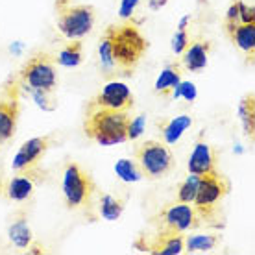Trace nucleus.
Instances as JSON below:
<instances>
[{"mask_svg":"<svg viewBox=\"0 0 255 255\" xmlns=\"http://www.w3.org/2000/svg\"><path fill=\"white\" fill-rule=\"evenodd\" d=\"M230 192V181L220 170L200 176L192 207L196 211L200 226L220 228L222 226V200Z\"/></svg>","mask_w":255,"mask_h":255,"instance_id":"1","label":"nucleus"},{"mask_svg":"<svg viewBox=\"0 0 255 255\" xmlns=\"http://www.w3.org/2000/svg\"><path fill=\"white\" fill-rule=\"evenodd\" d=\"M115 63L121 70V74H131L133 69L139 65L144 52L148 50L146 37L139 32L137 24L131 20H126L122 24H111L106 28Z\"/></svg>","mask_w":255,"mask_h":255,"instance_id":"2","label":"nucleus"},{"mask_svg":"<svg viewBox=\"0 0 255 255\" xmlns=\"http://www.w3.org/2000/svg\"><path fill=\"white\" fill-rule=\"evenodd\" d=\"M128 111H111L102 108H87L83 131L91 140L102 146L121 144L128 140Z\"/></svg>","mask_w":255,"mask_h":255,"instance_id":"3","label":"nucleus"},{"mask_svg":"<svg viewBox=\"0 0 255 255\" xmlns=\"http://www.w3.org/2000/svg\"><path fill=\"white\" fill-rule=\"evenodd\" d=\"M135 163L139 165L142 178L155 181L163 179L176 168V161L170 148L163 140H142L133 150Z\"/></svg>","mask_w":255,"mask_h":255,"instance_id":"4","label":"nucleus"},{"mask_svg":"<svg viewBox=\"0 0 255 255\" xmlns=\"http://www.w3.org/2000/svg\"><path fill=\"white\" fill-rule=\"evenodd\" d=\"M96 192L95 179L87 170L74 161H67L63 166V198L70 211H89Z\"/></svg>","mask_w":255,"mask_h":255,"instance_id":"5","label":"nucleus"},{"mask_svg":"<svg viewBox=\"0 0 255 255\" xmlns=\"http://www.w3.org/2000/svg\"><path fill=\"white\" fill-rule=\"evenodd\" d=\"M58 28L67 39H82L93 32L96 9L89 4H70V0H56Z\"/></svg>","mask_w":255,"mask_h":255,"instance_id":"6","label":"nucleus"},{"mask_svg":"<svg viewBox=\"0 0 255 255\" xmlns=\"http://www.w3.org/2000/svg\"><path fill=\"white\" fill-rule=\"evenodd\" d=\"M19 82L30 91H48L54 93L58 85V63L48 52H35L19 72Z\"/></svg>","mask_w":255,"mask_h":255,"instance_id":"7","label":"nucleus"},{"mask_svg":"<svg viewBox=\"0 0 255 255\" xmlns=\"http://www.w3.org/2000/svg\"><path fill=\"white\" fill-rule=\"evenodd\" d=\"M54 137L52 135H43V137H33L26 140L20 146L17 155L13 157L11 168L15 174H22L32 178L35 183L45 181V172L41 170V161L45 157V153L50 150Z\"/></svg>","mask_w":255,"mask_h":255,"instance_id":"8","label":"nucleus"},{"mask_svg":"<svg viewBox=\"0 0 255 255\" xmlns=\"http://www.w3.org/2000/svg\"><path fill=\"white\" fill-rule=\"evenodd\" d=\"M150 222L157 233H185L189 230L200 228V220H198L192 204L178 202V200L163 205Z\"/></svg>","mask_w":255,"mask_h":255,"instance_id":"9","label":"nucleus"},{"mask_svg":"<svg viewBox=\"0 0 255 255\" xmlns=\"http://www.w3.org/2000/svg\"><path fill=\"white\" fill-rule=\"evenodd\" d=\"M20 82L19 78H9L0 91V146L15 137L20 117Z\"/></svg>","mask_w":255,"mask_h":255,"instance_id":"10","label":"nucleus"},{"mask_svg":"<svg viewBox=\"0 0 255 255\" xmlns=\"http://www.w3.org/2000/svg\"><path fill=\"white\" fill-rule=\"evenodd\" d=\"M87 108H102L111 111H128L133 108V95L126 83L109 82L89 102Z\"/></svg>","mask_w":255,"mask_h":255,"instance_id":"11","label":"nucleus"},{"mask_svg":"<svg viewBox=\"0 0 255 255\" xmlns=\"http://www.w3.org/2000/svg\"><path fill=\"white\" fill-rule=\"evenodd\" d=\"M189 174H196V176H204L207 172L218 170V152L215 146H211L209 142L202 139V135L198 137L194 150H192L189 163H187Z\"/></svg>","mask_w":255,"mask_h":255,"instance_id":"12","label":"nucleus"},{"mask_svg":"<svg viewBox=\"0 0 255 255\" xmlns=\"http://www.w3.org/2000/svg\"><path fill=\"white\" fill-rule=\"evenodd\" d=\"M144 244H135L140 252H150L155 255H178L185 250V235L183 233H157L153 239L140 237Z\"/></svg>","mask_w":255,"mask_h":255,"instance_id":"13","label":"nucleus"},{"mask_svg":"<svg viewBox=\"0 0 255 255\" xmlns=\"http://www.w3.org/2000/svg\"><path fill=\"white\" fill-rule=\"evenodd\" d=\"M213 50V43L204 37H196L189 41L185 50L181 52V67L189 72H200L209 63V54Z\"/></svg>","mask_w":255,"mask_h":255,"instance_id":"14","label":"nucleus"},{"mask_svg":"<svg viewBox=\"0 0 255 255\" xmlns=\"http://www.w3.org/2000/svg\"><path fill=\"white\" fill-rule=\"evenodd\" d=\"M35 181L28 176L15 174L11 178L0 179V196L9 200V202H26L33 196L35 191Z\"/></svg>","mask_w":255,"mask_h":255,"instance_id":"15","label":"nucleus"},{"mask_svg":"<svg viewBox=\"0 0 255 255\" xmlns=\"http://www.w3.org/2000/svg\"><path fill=\"white\" fill-rule=\"evenodd\" d=\"M226 33L230 35L231 43L246 54L250 63H254L255 56V22L243 24V22H224Z\"/></svg>","mask_w":255,"mask_h":255,"instance_id":"16","label":"nucleus"},{"mask_svg":"<svg viewBox=\"0 0 255 255\" xmlns=\"http://www.w3.org/2000/svg\"><path fill=\"white\" fill-rule=\"evenodd\" d=\"M192 126V119L189 115H179V117H168V119H159L157 128H159V135L163 142L166 144H174L176 140L183 135L187 128Z\"/></svg>","mask_w":255,"mask_h":255,"instance_id":"17","label":"nucleus"},{"mask_svg":"<svg viewBox=\"0 0 255 255\" xmlns=\"http://www.w3.org/2000/svg\"><path fill=\"white\" fill-rule=\"evenodd\" d=\"M7 233H9V241L19 248H28V244L32 243V230H30L28 215L24 209L17 211L11 217Z\"/></svg>","mask_w":255,"mask_h":255,"instance_id":"18","label":"nucleus"},{"mask_svg":"<svg viewBox=\"0 0 255 255\" xmlns=\"http://www.w3.org/2000/svg\"><path fill=\"white\" fill-rule=\"evenodd\" d=\"M181 74H183V67L179 63H170L168 67H165L155 82V93L163 98H170L174 89L181 82Z\"/></svg>","mask_w":255,"mask_h":255,"instance_id":"19","label":"nucleus"},{"mask_svg":"<svg viewBox=\"0 0 255 255\" xmlns=\"http://www.w3.org/2000/svg\"><path fill=\"white\" fill-rule=\"evenodd\" d=\"M83 59V45L80 39H69V43L61 48V52L56 58V63L61 65V67H67V69H72V67H78Z\"/></svg>","mask_w":255,"mask_h":255,"instance_id":"20","label":"nucleus"},{"mask_svg":"<svg viewBox=\"0 0 255 255\" xmlns=\"http://www.w3.org/2000/svg\"><path fill=\"white\" fill-rule=\"evenodd\" d=\"M124 207H126V200L124 198H115L108 194V192H102L100 194V204H98V211L102 218L113 222V220H119L121 215L124 213Z\"/></svg>","mask_w":255,"mask_h":255,"instance_id":"21","label":"nucleus"},{"mask_svg":"<svg viewBox=\"0 0 255 255\" xmlns=\"http://www.w3.org/2000/svg\"><path fill=\"white\" fill-rule=\"evenodd\" d=\"M98 56H100V67L106 78H111L115 74H121V70L117 67L115 58H113V50H111V41H109L108 33L104 32L100 37V45H98Z\"/></svg>","mask_w":255,"mask_h":255,"instance_id":"22","label":"nucleus"},{"mask_svg":"<svg viewBox=\"0 0 255 255\" xmlns=\"http://www.w3.org/2000/svg\"><path fill=\"white\" fill-rule=\"evenodd\" d=\"M218 243V235H189L185 237V250L189 254H204L217 248Z\"/></svg>","mask_w":255,"mask_h":255,"instance_id":"23","label":"nucleus"},{"mask_svg":"<svg viewBox=\"0 0 255 255\" xmlns=\"http://www.w3.org/2000/svg\"><path fill=\"white\" fill-rule=\"evenodd\" d=\"M115 174L122 181H139L142 179V172H140L139 165L135 163V159H119L115 165Z\"/></svg>","mask_w":255,"mask_h":255,"instance_id":"24","label":"nucleus"},{"mask_svg":"<svg viewBox=\"0 0 255 255\" xmlns=\"http://www.w3.org/2000/svg\"><path fill=\"white\" fill-rule=\"evenodd\" d=\"M241 119L244 124V131L250 139H254V129H255V98L254 95H248L241 104Z\"/></svg>","mask_w":255,"mask_h":255,"instance_id":"25","label":"nucleus"},{"mask_svg":"<svg viewBox=\"0 0 255 255\" xmlns=\"http://www.w3.org/2000/svg\"><path fill=\"white\" fill-rule=\"evenodd\" d=\"M198 181H200V176L189 174V176L179 183L176 200H178V202H185V204H192V202H194V196H196Z\"/></svg>","mask_w":255,"mask_h":255,"instance_id":"26","label":"nucleus"},{"mask_svg":"<svg viewBox=\"0 0 255 255\" xmlns=\"http://www.w3.org/2000/svg\"><path fill=\"white\" fill-rule=\"evenodd\" d=\"M144 131V115H139L131 119L129 117V122H128V140H135L139 139Z\"/></svg>","mask_w":255,"mask_h":255,"instance_id":"27","label":"nucleus"},{"mask_svg":"<svg viewBox=\"0 0 255 255\" xmlns=\"http://www.w3.org/2000/svg\"><path fill=\"white\" fill-rule=\"evenodd\" d=\"M172 96H174V98H179V96H183L187 102H192V100L196 98V89H194V83L179 82L178 87L174 89Z\"/></svg>","mask_w":255,"mask_h":255,"instance_id":"28","label":"nucleus"},{"mask_svg":"<svg viewBox=\"0 0 255 255\" xmlns=\"http://www.w3.org/2000/svg\"><path fill=\"white\" fill-rule=\"evenodd\" d=\"M189 41H191V37H189V33H187V30H178V32L174 33L172 37V50L174 54H181V52L185 50V46L189 45Z\"/></svg>","mask_w":255,"mask_h":255,"instance_id":"29","label":"nucleus"},{"mask_svg":"<svg viewBox=\"0 0 255 255\" xmlns=\"http://www.w3.org/2000/svg\"><path fill=\"white\" fill-rule=\"evenodd\" d=\"M254 6H246L243 0H239V22L243 24H254L255 22Z\"/></svg>","mask_w":255,"mask_h":255,"instance_id":"30","label":"nucleus"},{"mask_svg":"<svg viewBox=\"0 0 255 255\" xmlns=\"http://www.w3.org/2000/svg\"><path fill=\"white\" fill-rule=\"evenodd\" d=\"M32 95H33V98H35V102H37L39 108L48 109V111L56 108V106H52V104H48V102H54V100H52V95H54V93H48V91H39V89H35V91H32Z\"/></svg>","mask_w":255,"mask_h":255,"instance_id":"31","label":"nucleus"},{"mask_svg":"<svg viewBox=\"0 0 255 255\" xmlns=\"http://www.w3.org/2000/svg\"><path fill=\"white\" fill-rule=\"evenodd\" d=\"M139 2L140 0H121V11L119 13H121L122 19H129L139 6Z\"/></svg>","mask_w":255,"mask_h":255,"instance_id":"32","label":"nucleus"},{"mask_svg":"<svg viewBox=\"0 0 255 255\" xmlns=\"http://www.w3.org/2000/svg\"><path fill=\"white\" fill-rule=\"evenodd\" d=\"M226 22H239V0H235L226 13Z\"/></svg>","mask_w":255,"mask_h":255,"instance_id":"33","label":"nucleus"},{"mask_svg":"<svg viewBox=\"0 0 255 255\" xmlns=\"http://www.w3.org/2000/svg\"><path fill=\"white\" fill-rule=\"evenodd\" d=\"M28 252H30V254H45L46 250H45V246H41L39 243H30L28 244Z\"/></svg>","mask_w":255,"mask_h":255,"instance_id":"34","label":"nucleus"},{"mask_svg":"<svg viewBox=\"0 0 255 255\" xmlns=\"http://www.w3.org/2000/svg\"><path fill=\"white\" fill-rule=\"evenodd\" d=\"M166 2L168 0H148V7L155 11V9H161L163 6H166Z\"/></svg>","mask_w":255,"mask_h":255,"instance_id":"35","label":"nucleus"}]
</instances>
